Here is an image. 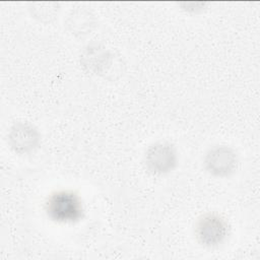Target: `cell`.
<instances>
[{"mask_svg": "<svg viewBox=\"0 0 260 260\" xmlns=\"http://www.w3.org/2000/svg\"><path fill=\"white\" fill-rule=\"evenodd\" d=\"M79 64L86 74L109 81L121 78L125 68L121 55L101 42H91L82 49L79 55Z\"/></svg>", "mask_w": 260, "mask_h": 260, "instance_id": "1", "label": "cell"}, {"mask_svg": "<svg viewBox=\"0 0 260 260\" xmlns=\"http://www.w3.org/2000/svg\"><path fill=\"white\" fill-rule=\"evenodd\" d=\"M44 209L50 220L59 224H73L85 214L84 203L80 195L69 189L52 192L46 199Z\"/></svg>", "mask_w": 260, "mask_h": 260, "instance_id": "2", "label": "cell"}, {"mask_svg": "<svg viewBox=\"0 0 260 260\" xmlns=\"http://www.w3.org/2000/svg\"><path fill=\"white\" fill-rule=\"evenodd\" d=\"M230 235V222L223 215L217 212H205L201 214L195 221V239L204 248H218L228 241Z\"/></svg>", "mask_w": 260, "mask_h": 260, "instance_id": "3", "label": "cell"}, {"mask_svg": "<svg viewBox=\"0 0 260 260\" xmlns=\"http://www.w3.org/2000/svg\"><path fill=\"white\" fill-rule=\"evenodd\" d=\"M179 152L170 140L161 139L150 143L143 153L145 171L154 177H161L172 173L178 166Z\"/></svg>", "mask_w": 260, "mask_h": 260, "instance_id": "4", "label": "cell"}, {"mask_svg": "<svg viewBox=\"0 0 260 260\" xmlns=\"http://www.w3.org/2000/svg\"><path fill=\"white\" fill-rule=\"evenodd\" d=\"M205 172L214 178H229L234 175L240 164L237 150L228 144H214L210 146L203 156Z\"/></svg>", "mask_w": 260, "mask_h": 260, "instance_id": "5", "label": "cell"}, {"mask_svg": "<svg viewBox=\"0 0 260 260\" xmlns=\"http://www.w3.org/2000/svg\"><path fill=\"white\" fill-rule=\"evenodd\" d=\"M7 144L15 154L29 155L41 147L42 133L32 122L18 120L13 122L8 129Z\"/></svg>", "mask_w": 260, "mask_h": 260, "instance_id": "6", "label": "cell"}, {"mask_svg": "<svg viewBox=\"0 0 260 260\" xmlns=\"http://www.w3.org/2000/svg\"><path fill=\"white\" fill-rule=\"evenodd\" d=\"M98 19L91 9L84 6L72 8L67 14L65 26L68 32L76 38L83 39L96 27Z\"/></svg>", "mask_w": 260, "mask_h": 260, "instance_id": "7", "label": "cell"}, {"mask_svg": "<svg viewBox=\"0 0 260 260\" xmlns=\"http://www.w3.org/2000/svg\"><path fill=\"white\" fill-rule=\"evenodd\" d=\"M28 11L37 21L47 25L58 18L60 4L58 2H30Z\"/></svg>", "mask_w": 260, "mask_h": 260, "instance_id": "8", "label": "cell"}]
</instances>
